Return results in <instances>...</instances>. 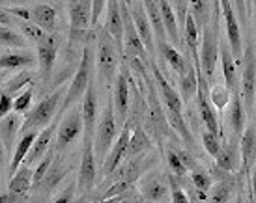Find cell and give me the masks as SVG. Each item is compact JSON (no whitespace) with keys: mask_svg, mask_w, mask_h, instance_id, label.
<instances>
[{"mask_svg":"<svg viewBox=\"0 0 256 203\" xmlns=\"http://www.w3.org/2000/svg\"><path fill=\"white\" fill-rule=\"evenodd\" d=\"M82 119H84V136L94 138L96 136V127H98V91H96V84H90L86 90L84 97H82Z\"/></svg>","mask_w":256,"mask_h":203,"instance_id":"24","label":"cell"},{"mask_svg":"<svg viewBox=\"0 0 256 203\" xmlns=\"http://www.w3.org/2000/svg\"><path fill=\"white\" fill-rule=\"evenodd\" d=\"M26 84H32V73L21 71L19 75L12 77V80H2V93H10L12 97H17Z\"/></svg>","mask_w":256,"mask_h":203,"instance_id":"35","label":"cell"},{"mask_svg":"<svg viewBox=\"0 0 256 203\" xmlns=\"http://www.w3.org/2000/svg\"><path fill=\"white\" fill-rule=\"evenodd\" d=\"M70 172H72V166H70L68 162L60 161V159L52 161V164H50V168L47 170V174H45V177L42 179V183L38 185L36 189H32V194L40 198H42V194H43V198L50 196V194L60 187V183L68 177ZM40 198H38V200H40Z\"/></svg>","mask_w":256,"mask_h":203,"instance_id":"16","label":"cell"},{"mask_svg":"<svg viewBox=\"0 0 256 203\" xmlns=\"http://www.w3.org/2000/svg\"><path fill=\"white\" fill-rule=\"evenodd\" d=\"M249 192L252 196V202H256V164L252 172H250V179H249Z\"/></svg>","mask_w":256,"mask_h":203,"instance_id":"50","label":"cell"},{"mask_svg":"<svg viewBox=\"0 0 256 203\" xmlns=\"http://www.w3.org/2000/svg\"><path fill=\"white\" fill-rule=\"evenodd\" d=\"M154 151V140H152V134L146 131L144 125L133 127V133H131V140L128 146V155L126 159H133L142 153H150Z\"/></svg>","mask_w":256,"mask_h":203,"instance_id":"29","label":"cell"},{"mask_svg":"<svg viewBox=\"0 0 256 203\" xmlns=\"http://www.w3.org/2000/svg\"><path fill=\"white\" fill-rule=\"evenodd\" d=\"M176 151H178L180 159L184 161V164L187 166V170H189V172H192V170L198 168V164H196V161H194V157H192L191 153H187L185 149H178V147H176Z\"/></svg>","mask_w":256,"mask_h":203,"instance_id":"49","label":"cell"},{"mask_svg":"<svg viewBox=\"0 0 256 203\" xmlns=\"http://www.w3.org/2000/svg\"><path fill=\"white\" fill-rule=\"evenodd\" d=\"M38 50V65H40V73L43 78H49L54 65H56L58 58V39L54 32H47V35L42 41L36 43Z\"/></svg>","mask_w":256,"mask_h":203,"instance_id":"17","label":"cell"},{"mask_svg":"<svg viewBox=\"0 0 256 203\" xmlns=\"http://www.w3.org/2000/svg\"><path fill=\"white\" fill-rule=\"evenodd\" d=\"M0 65H2V78H6V75L10 73V71L36 67L38 56L36 54H32V52L26 49L19 50V52H17V50H12V52L4 50L2 56H0Z\"/></svg>","mask_w":256,"mask_h":203,"instance_id":"22","label":"cell"},{"mask_svg":"<svg viewBox=\"0 0 256 203\" xmlns=\"http://www.w3.org/2000/svg\"><path fill=\"white\" fill-rule=\"evenodd\" d=\"M240 151H242V166H240V174L247 179L249 183L250 172L256 164V127L247 125L243 131L242 138H240Z\"/></svg>","mask_w":256,"mask_h":203,"instance_id":"19","label":"cell"},{"mask_svg":"<svg viewBox=\"0 0 256 203\" xmlns=\"http://www.w3.org/2000/svg\"><path fill=\"white\" fill-rule=\"evenodd\" d=\"M150 67H152V73H154V80H156V86H157V90H159V95H161V101H163V106H164V112H166V119H168V123H170L172 131H174L176 136H180L187 146H192L191 131H189V125H187L185 116H184L185 103H184V99H182V95H180V91H176V88L166 80V77L159 71L156 62H150Z\"/></svg>","mask_w":256,"mask_h":203,"instance_id":"1","label":"cell"},{"mask_svg":"<svg viewBox=\"0 0 256 203\" xmlns=\"http://www.w3.org/2000/svg\"><path fill=\"white\" fill-rule=\"evenodd\" d=\"M32 9V21L38 26H42L45 32H54L56 30V9L49 4H36Z\"/></svg>","mask_w":256,"mask_h":203,"instance_id":"33","label":"cell"},{"mask_svg":"<svg viewBox=\"0 0 256 203\" xmlns=\"http://www.w3.org/2000/svg\"><path fill=\"white\" fill-rule=\"evenodd\" d=\"M202 144H204V147H206V151L212 157H217V155L220 153V147H222V144H220V138L217 133H212V131H204V134H202Z\"/></svg>","mask_w":256,"mask_h":203,"instance_id":"40","label":"cell"},{"mask_svg":"<svg viewBox=\"0 0 256 203\" xmlns=\"http://www.w3.org/2000/svg\"><path fill=\"white\" fill-rule=\"evenodd\" d=\"M131 67L128 62L122 63L120 73L112 84V99H114V108H116V116L122 125L128 121L129 116V91H131Z\"/></svg>","mask_w":256,"mask_h":203,"instance_id":"11","label":"cell"},{"mask_svg":"<svg viewBox=\"0 0 256 203\" xmlns=\"http://www.w3.org/2000/svg\"><path fill=\"white\" fill-rule=\"evenodd\" d=\"M212 6H214V13H212V17H220V0H214L212 2Z\"/></svg>","mask_w":256,"mask_h":203,"instance_id":"52","label":"cell"},{"mask_svg":"<svg viewBox=\"0 0 256 203\" xmlns=\"http://www.w3.org/2000/svg\"><path fill=\"white\" fill-rule=\"evenodd\" d=\"M94 6L92 0H77L70 4V32L73 39L84 37L86 30L92 28Z\"/></svg>","mask_w":256,"mask_h":203,"instance_id":"15","label":"cell"},{"mask_svg":"<svg viewBox=\"0 0 256 203\" xmlns=\"http://www.w3.org/2000/svg\"><path fill=\"white\" fill-rule=\"evenodd\" d=\"M28 2H42V0H2L4 7H8L10 4H12V6H17V4H28Z\"/></svg>","mask_w":256,"mask_h":203,"instance_id":"51","label":"cell"},{"mask_svg":"<svg viewBox=\"0 0 256 203\" xmlns=\"http://www.w3.org/2000/svg\"><path fill=\"white\" fill-rule=\"evenodd\" d=\"M220 13L224 17V26H226V39L230 45V50L236 56L238 63H242L243 58V41H242V32H240V22L236 19V9L232 0H220Z\"/></svg>","mask_w":256,"mask_h":203,"instance_id":"13","label":"cell"},{"mask_svg":"<svg viewBox=\"0 0 256 203\" xmlns=\"http://www.w3.org/2000/svg\"><path fill=\"white\" fill-rule=\"evenodd\" d=\"M24 118L21 116V112H10L8 116H2L0 118V138H2V149H4V155L12 153L19 142V136H21V127Z\"/></svg>","mask_w":256,"mask_h":203,"instance_id":"18","label":"cell"},{"mask_svg":"<svg viewBox=\"0 0 256 203\" xmlns=\"http://www.w3.org/2000/svg\"><path fill=\"white\" fill-rule=\"evenodd\" d=\"M94 69H96V45L92 43H86L84 49H82V56L78 60V67L75 71V77H73L72 84L66 91L64 105L62 110L68 112L72 106H75L78 99L84 97L88 86L94 82Z\"/></svg>","mask_w":256,"mask_h":203,"instance_id":"3","label":"cell"},{"mask_svg":"<svg viewBox=\"0 0 256 203\" xmlns=\"http://www.w3.org/2000/svg\"><path fill=\"white\" fill-rule=\"evenodd\" d=\"M82 155H80V164H78V177H77V192L84 196L90 192L96 185L98 177V159H96V149H94V138L82 136Z\"/></svg>","mask_w":256,"mask_h":203,"instance_id":"10","label":"cell"},{"mask_svg":"<svg viewBox=\"0 0 256 203\" xmlns=\"http://www.w3.org/2000/svg\"><path fill=\"white\" fill-rule=\"evenodd\" d=\"M240 91H242L243 105L247 108V112L250 114L254 110L256 103V47L250 39L243 49Z\"/></svg>","mask_w":256,"mask_h":203,"instance_id":"7","label":"cell"},{"mask_svg":"<svg viewBox=\"0 0 256 203\" xmlns=\"http://www.w3.org/2000/svg\"><path fill=\"white\" fill-rule=\"evenodd\" d=\"M21 32L26 37H28L30 41H34V43H40L47 35V32L42 28V26H38L34 21H22L21 22Z\"/></svg>","mask_w":256,"mask_h":203,"instance_id":"41","label":"cell"},{"mask_svg":"<svg viewBox=\"0 0 256 203\" xmlns=\"http://www.w3.org/2000/svg\"><path fill=\"white\" fill-rule=\"evenodd\" d=\"M32 99H34V90L28 88V90L24 91L22 90L17 97H15V110L21 114H26L32 108Z\"/></svg>","mask_w":256,"mask_h":203,"instance_id":"43","label":"cell"},{"mask_svg":"<svg viewBox=\"0 0 256 203\" xmlns=\"http://www.w3.org/2000/svg\"><path fill=\"white\" fill-rule=\"evenodd\" d=\"M131 133H133V127L129 121H126L124 125H122V131L118 134V138L114 142V146L110 147V151H108L107 159L103 162V170H101V174L108 177V175H112L116 170L120 168V164L126 161V155H128V146H129V140H131Z\"/></svg>","mask_w":256,"mask_h":203,"instance_id":"14","label":"cell"},{"mask_svg":"<svg viewBox=\"0 0 256 203\" xmlns=\"http://www.w3.org/2000/svg\"><path fill=\"white\" fill-rule=\"evenodd\" d=\"M220 67H222V77L224 84L232 93L240 90V80H238V60L230 50V45L220 43Z\"/></svg>","mask_w":256,"mask_h":203,"instance_id":"27","label":"cell"},{"mask_svg":"<svg viewBox=\"0 0 256 203\" xmlns=\"http://www.w3.org/2000/svg\"><path fill=\"white\" fill-rule=\"evenodd\" d=\"M38 133H40V131H28V133H22L21 136H19V142H17V146H15L14 155H12V159H10V166H8V170H10V177L22 166V162H24V159H26V155H28L30 149H32V144H34V140H36Z\"/></svg>","mask_w":256,"mask_h":203,"instance_id":"30","label":"cell"},{"mask_svg":"<svg viewBox=\"0 0 256 203\" xmlns=\"http://www.w3.org/2000/svg\"><path fill=\"white\" fill-rule=\"evenodd\" d=\"M84 134V119H82V106H75L70 108L68 114H64V118L58 125V133L52 144V149L56 153H62L68 147L75 144L78 140V136Z\"/></svg>","mask_w":256,"mask_h":203,"instance_id":"8","label":"cell"},{"mask_svg":"<svg viewBox=\"0 0 256 203\" xmlns=\"http://www.w3.org/2000/svg\"><path fill=\"white\" fill-rule=\"evenodd\" d=\"M131 15H133V21H135V26L138 30V35L142 37L144 45L148 52L154 56L156 52V34H154V26H152V21H150L148 13H146V7H144L142 2L136 0L135 4L131 6Z\"/></svg>","mask_w":256,"mask_h":203,"instance_id":"21","label":"cell"},{"mask_svg":"<svg viewBox=\"0 0 256 203\" xmlns=\"http://www.w3.org/2000/svg\"><path fill=\"white\" fill-rule=\"evenodd\" d=\"M254 30H256V15H254Z\"/></svg>","mask_w":256,"mask_h":203,"instance_id":"55","label":"cell"},{"mask_svg":"<svg viewBox=\"0 0 256 203\" xmlns=\"http://www.w3.org/2000/svg\"><path fill=\"white\" fill-rule=\"evenodd\" d=\"M122 2H126V4H128V6L131 7V6H133V4L136 2V0H122Z\"/></svg>","mask_w":256,"mask_h":203,"instance_id":"53","label":"cell"},{"mask_svg":"<svg viewBox=\"0 0 256 203\" xmlns=\"http://www.w3.org/2000/svg\"><path fill=\"white\" fill-rule=\"evenodd\" d=\"M14 110H15V99L10 93H2L0 95V118L8 116V114L14 112Z\"/></svg>","mask_w":256,"mask_h":203,"instance_id":"44","label":"cell"},{"mask_svg":"<svg viewBox=\"0 0 256 203\" xmlns=\"http://www.w3.org/2000/svg\"><path fill=\"white\" fill-rule=\"evenodd\" d=\"M8 13L19 17L21 21H32V9L28 7H21V6H12V7H4Z\"/></svg>","mask_w":256,"mask_h":203,"instance_id":"45","label":"cell"},{"mask_svg":"<svg viewBox=\"0 0 256 203\" xmlns=\"http://www.w3.org/2000/svg\"><path fill=\"white\" fill-rule=\"evenodd\" d=\"M230 108H228V127H230V131L234 136L238 138H242L243 131H245V127H247V119H245V114H247V108L243 105V99H242V91L238 90L232 93V99H230Z\"/></svg>","mask_w":256,"mask_h":203,"instance_id":"26","label":"cell"},{"mask_svg":"<svg viewBox=\"0 0 256 203\" xmlns=\"http://www.w3.org/2000/svg\"><path fill=\"white\" fill-rule=\"evenodd\" d=\"M159 6H161V15H163V24H164V30H166V34H168V39H170L174 45H182L184 43V35L180 32V26H178V19H176V13H174V9H172L170 2L168 0H159Z\"/></svg>","mask_w":256,"mask_h":203,"instance_id":"32","label":"cell"},{"mask_svg":"<svg viewBox=\"0 0 256 203\" xmlns=\"http://www.w3.org/2000/svg\"><path fill=\"white\" fill-rule=\"evenodd\" d=\"M70 2H77V0H70Z\"/></svg>","mask_w":256,"mask_h":203,"instance_id":"56","label":"cell"},{"mask_svg":"<svg viewBox=\"0 0 256 203\" xmlns=\"http://www.w3.org/2000/svg\"><path fill=\"white\" fill-rule=\"evenodd\" d=\"M164 161H166V166L170 170V174L174 175H187L189 174V170L187 166L184 164V161L180 159L178 151H176V147H170V149H166V153H164Z\"/></svg>","mask_w":256,"mask_h":203,"instance_id":"37","label":"cell"},{"mask_svg":"<svg viewBox=\"0 0 256 203\" xmlns=\"http://www.w3.org/2000/svg\"><path fill=\"white\" fill-rule=\"evenodd\" d=\"M75 189H77V181L70 185L66 190H62L60 194H56V196L52 198V202H73L75 200Z\"/></svg>","mask_w":256,"mask_h":203,"instance_id":"46","label":"cell"},{"mask_svg":"<svg viewBox=\"0 0 256 203\" xmlns=\"http://www.w3.org/2000/svg\"><path fill=\"white\" fill-rule=\"evenodd\" d=\"M34 185V170L28 164H22L8 183V194L2 196V202H26L28 192Z\"/></svg>","mask_w":256,"mask_h":203,"instance_id":"12","label":"cell"},{"mask_svg":"<svg viewBox=\"0 0 256 203\" xmlns=\"http://www.w3.org/2000/svg\"><path fill=\"white\" fill-rule=\"evenodd\" d=\"M215 164L219 168L238 174L240 166H242V151H240V138L232 134V138L222 144L220 153L215 157Z\"/></svg>","mask_w":256,"mask_h":203,"instance_id":"23","label":"cell"},{"mask_svg":"<svg viewBox=\"0 0 256 203\" xmlns=\"http://www.w3.org/2000/svg\"><path fill=\"white\" fill-rule=\"evenodd\" d=\"M156 47H157V50H159V56L170 65V69L174 71L176 75H182L185 71V67H187L189 60H187L180 50L174 49L172 45H168V41H156Z\"/></svg>","mask_w":256,"mask_h":203,"instance_id":"31","label":"cell"},{"mask_svg":"<svg viewBox=\"0 0 256 203\" xmlns=\"http://www.w3.org/2000/svg\"><path fill=\"white\" fill-rule=\"evenodd\" d=\"M200 34H202V30H200L194 15L191 11H187L184 19V32H182V35H184V43L187 50H189V54L192 56L194 65H200Z\"/></svg>","mask_w":256,"mask_h":203,"instance_id":"25","label":"cell"},{"mask_svg":"<svg viewBox=\"0 0 256 203\" xmlns=\"http://www.w3.org/2000/svg\"><path fill=\"white\" fill-rule=\"evenodd\" d=\"M64 88H58L52 93H49L45 99H42L36 106H32L26 116H24V121H22L21 127V134L28 133V131H42L49 125L50 121L54 119V116H58L60 108L64 105V97H66Z\"/></svg>","mask_w":256,"mask_h":203,"instance_id":"5","label":"cell"},{"mask_svg":"<svg viewBox=\"0 0 256 203\" xmlns=\"http://www.w3.org/2000/svg\"><path fill=\"white\" fill-rule=\"evenodd\" d=\"M0 43H2V49H26L28 47V37L24 34H19L15 32L12 26L8 24H2V30H0Z\"/></svg>","mask_w":256,"mask_h":203,"instance_id":"34","label":"cell"},{"mask_svg":"<svg viewBox=\"0 0 256 203\" xmlns=\"http://www.w3.org/2000/svg\"><path fill=\"white\" fill-rule=\"evenodd\" d=\"M122 15H124V58L126 60L138 58V60L150 63L152 54L146 49L142 37L138 35V30H136L133 15H131V7L126 2H122Z\"/></svg>","mask_w":256,"mask_h":203,"instance_id":"9","label":"cell"},{"mask_svg":"<svg viewBox=\"0 0 256 203\" xmlns=\"http://www.w3.org/2000/svg\"><path fill=\"white\" fill-rule=\"evenodd\" d=\"M168 185H170V202L174 203H187L191 202L189 196H187V192L182 189V181L178 179V175L174 174H168Z\"/></svg>","mask_w":256,"mask_h":203,"instance_id":"39","label":"cell"},{"mask_svg":"<svg viewBox=\"0 0 256 203\" xmlns=\"http://www.w3.org/2000/svg\"><path fill=\"white\" fill-rule=\"evenodd\" d=\"M124 54L118 49V43L105 26L98 30V41H96V69L98 77L105 86H112L122 67Z\"/></svg>","mask_w":256,"mask_h":203,"instance_id":"2","label":"cell"},{"mask_svg":"<svg viewBox=\"0 0 256 203\" xmlns=\"http://www.w3.org/2000/svg\"><path fill=\"white\" fill-rule=\"evenodd\" d=\"M140 196L144 202H168L170 200V185L168 179L163 181L159 174H150L140 177Z\"/></svg>","mask_w":256,"mask_h":203,"instance_id":"20","label":"cell"},{"mask_svg":"<svg viewBox=\"0 0 256 203\" xmlns=\"http://www.w3.org/2000/svg\"><path fill=\"white\" fill-rule=\"evenodd\" d=\"M118 116H116V108H114V99L112 95L108 97L105 110L100 116L98 127H96V136H94V149H96V159L98 164L103 166V162L107 159L110 147L114 146V142L118 138Z\"/></svg>","mask_w":256,"mask_h":203,"instance_id":"4","label":"cell"},{"mask_svg":"<svg viewBox=\"0 0 256 203\" xmlns=\"http://www.w3.org/2000/svg\"><path fill=\"white\" fill-rule=\"evenodd\" d=\"M254 108H256V103H254Z\"/></svg>","mask_w":256,"mask_h":203,"instance_id":"58","label":"cell"},{"mask_svg":"<svg viewBox=\"0 0 256 203\" xmlns=\"http://www.w3.org/2000/svg\"><path fill=\"white\" fill-rule=\"evenodd\" d=\"M219 54V17H212V21L202 28V41H200V67L208 77V80L214 78Z\"/></svg>","mask_w":256,"mask_h":203,"instance_id":"6","label":"cell"},{"mask_svg":"<svg viewBox=\"0 0 256 203\" xmlns=\"http://www.w3.org/2000/svg\"><path fill=\"white\" fill-rule=\"evenodd\" d=\"M252 7H254V15H256V0H252Z\"/></svg>","mask_w":256,"mask_h":203,"instance_id":"54","label":"cell"},{"mask_svg":"<svg viewBox=\"0 0 256 203\" xmlns=\"http://www.w3.org/2000/svg\"><path fill=\"white\" fill-rule=\"evenodd\" d=\"M191 181L194 187L206 190V192H210V189L214 187V177H212V174H206L204 170H200V168L191 172Z\"/></svg>","mask_w":256,"mask_h":203,"instance_id":"42","label":"cell"},{"mask_svg":"<svg viewBox=\"0 0 256 203\" xmlns=\"http://www.w3.org/2000/svg\"><path fill=\"white\" fill-rule=\"evenodd\" d=\"M210 97L214 106H217L219 110H222L224 106L230 105V99H232V91L228 90L226 84H217L214 90H210Z\"/></svg>","mask_w":256,"mask_h":203,"instance_id":"38","label":"cell"},{"mask_svg":"<svg viewBox=\"0 0 256 203\" xmlns=\"http://www.w3.org/2000/svg\"><path fill=\"white\" fill-rule=\"evenodd\" d=\"M254 127H256V119H254Z\"/></svg>","mask_w":256,"mask_h":203,"instance_id":"57","label":"cell"},{"mask_svg":"<svg viewBox=\"0 0 256 203\" xmlns=\"http://www.w3.org/2000/svg\"><path fill=\"white\" fill-rule=\"evenodd\" d=\"M178 86H180V95H182L185 105H189L191 99H196V91H198V71H196L194 62L187 63L184 73L178 75Z\"/></svg>","mask_w":256,"mask_h":203,"instance_id":"28","label":"cell"},{"mask_svg":"<svg viewBox=\"0 0 256 203\" xmlns=\"http://www.w3.org/2000/svg\"><path fill=\"white\" fill-rule=\"evenodd\" d=\"M189 11L194 15V19L198 22L200 30L210 22V17H212V15H210V4H208V0H191Z\"/></svg>","mask_w":256,"mask_h":203,"instance_id":"36","label":"cell"},{"mask_svg":"<svg viewBox=\"0 0 256 203\" xmlns=\"http://www.w3.org/2000/svg\"><path fill=\"white\" fill-rule=\"evenodd\" d=\"M232 4H234L236 13H238V19L245 24V22H247V11H249V7H247V0H232Z\"/></svg>","mask_w":256,"mask_h":203,"instance_id":"47","label":"cell"},{"mask_svg":"<svg viewBox=\"0 0 256 203\" xmlns=\"http://www.w3.org/2000/svg\"><path fill=\"white\" fill-rule=\"evenodd\" d=\"M92 6H94V19H92V28L98 26L100 22V17L103 13V9L107 6V0H92Z\"/></svg>","mask_w":256,"mask_h":203,"instance_id":"48","label":"cell"}]
</instances>
